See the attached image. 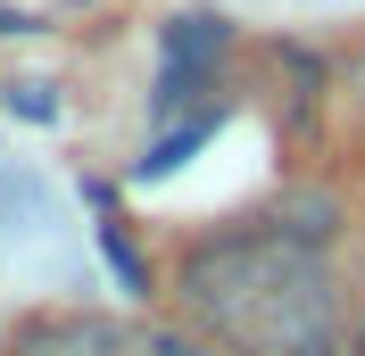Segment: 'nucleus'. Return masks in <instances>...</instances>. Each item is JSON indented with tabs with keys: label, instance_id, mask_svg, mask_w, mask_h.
Wrapping results in <instances>:
<instances>
[{
	"label": "nucleus",
	"instance_id": "obj_1",
	"mask_svg": "<svg viewBox=\"0 0 365 356\" xmlns=\"http://www.w3.org/2000/svg\"><path fill=\"white\" fill-rule=\"evenodd\" d=\"M175 298L191 332L232 356H341L349 307L324 248L274 232V224H232L182 248Z\"/></svg>",
	"mask_w": 365,
	"mask_h": 356
},
{
	"label": "nucleus",
	"instance_id": "obj_2",
	"mask_svg": "<svg viewBox=\"0 0 365 356\" xmlns=\"http://www.w3.org/2000/svg\"><path fill=\"white\" fill-rule=\"evenodd\" d=\"M17 356H207L200 340L133 323V315H91V307H58V315H25L17 323Z\"/></svg>",
	"mask_w": 365,
	"mask_h": 356
},
{
	"label": "nucleus",
	"instance_id": "obj_3",
	"mask_svg": "<svg viewBox=\"0 0 365 356\" xmlns=\"http://www.w3.org/2000/svg\"><path fill=\"white\" fill-rule=\"evenodd\" d=\"M232 50V25L225 17H175L166 25V42H158V91H150V108L158 116H175V108H191L207 83H216V58ZM225 108V100H216ZM191 116H207V108H191Z\"/></svg>",
	"mask_w": 365,
	"mask_h": 356
},
{
	"label": "nucleus",
	"instance_id": "obj_4",
	"mask_svg": "<svg viewBox=\"0 0 365 356\" xmlns=\"http://www.w3.org/2000/svg\"><path fill=\"white\" fill-rule=\"evenodd\" d=\"M332 216H341L332 191H291L266 224H274V232H291V241H307V248H324V241H332Z\"/></svg>",
	"mask_w": 365,
	"mask_h": 356
},
{
	"label": "nucleus",
	"instance_id": "obj_5",
	"mask_svg": "<svg viewBox=\"0 0 365 356\" xmlns=\"http://www.w3.org/2000/svg\"><path fill=\"white\" fill-rule=\"evenodd\" d=\"M216 125H225V108H207V116H182L175 133H158L150 150H141V182H150V174H175V166H182L191 150H200V141L216 133Z\"/></svg>",
	"mask_w": 365,
	"mask_h": 356
},
{
	"label": "nucleus",
	"instance_id": "obj_6",
	"mask_svg": "<svg viewBox=\"0 0 365 356\" xmlns=\"http://www.w3.org/2000/svg\"><path fill=\"white\" fill-rule=\"evenodd\" d=\"M341 100H349V108L365 116V42H357V50L341 58Z\"/></svg>",
	"mask_w": 365,
	"mask_h": 356
},
{
	"label": "nucleus",
	"instance_id": "obj_7",
	"mask_svg": "<svg viewBox=\"0 0 365 356\" xmlns=\"http://www.w3.org/2000/svg\"><path fill=\"white\" fill-rule=\"evenodd\" d=\"M349 340H357V356H365V315H357V323H349Z\"/></svg>",
	"mask_w": 365,
	"mask_h": 356
}]
</instances>
